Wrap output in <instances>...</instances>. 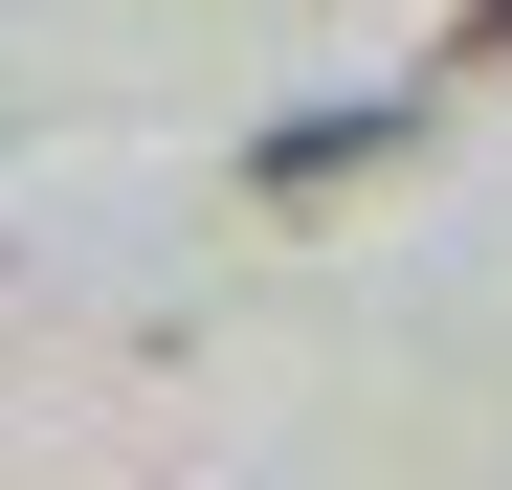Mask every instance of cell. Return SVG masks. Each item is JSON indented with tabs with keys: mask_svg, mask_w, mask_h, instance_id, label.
<instances>
[{
	"mask_svg": "<svg viewBox=\"0 0 512 490\" xmlns=\"http://www.w3.org/2000/svg\"><path fill=\"white\" fill-rule=\"evenodd\" d=\"M423 112H446V90H357V112H290L268 156H245V201H334V179H379V156H423Z\"/></svg>",
	"mask_w": 512,
	"mask_h": 490,
	"instance_id": "obj_1",
	"label": "cell"
},
{
	"mask_svg": "<svg viewBox=\"0 0 512 490\" xmlns=\"http://www.w3.org/2000/svg\"><path fill=\"white\" fill-rule=\"evenodd\" d=\"M468 67H512V0H468V23H446V90H468Z\"/></svg>",
	"mask_w": 512,
	"mask_h": 490,
	"instance_id": "obj_2",
	"label": "cell"
}]
</instances>
